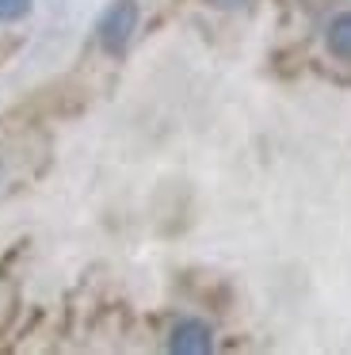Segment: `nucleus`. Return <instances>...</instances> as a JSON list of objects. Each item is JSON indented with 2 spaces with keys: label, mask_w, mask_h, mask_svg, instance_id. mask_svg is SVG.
Returning a JSON list of instances; mask_svg holds the SVG:
<instances>
[{
  "label": "nucleus",
  "mask_w": 351,
  "mask_h": 355,
  "mask_svg": "<svg viewBox=\"0 0 351 355\" xmlns=\"http://www.w3.org/2000/svg\"><path fill=\"white\" fill-rule=\"evenodd\" d=\"M134 27H137V4L134 0H114L99 19V46L107 54H122L126 42L134 39Z\"/></svg>",
  "instance_id": "f257e3e1"
},
{
  "label": "nucleus",
  "mask_w": 351,
  "mask_h": 355,
  "mask_svg": "<svg viewBox=\"0 0 351 355\" xmlns=\"http://www.w3.org/2000/svg\"><path fill=\"white\" fill-rule=\"evenodd\" d=\"M210 329H206L203 321H195V317H187V321H180L172 329V340H168V347L172 352H180V355H203V352H210Z\"/></svg>",
  "instance_id": "f03ea898"
},
{
  "label": "nucleus",
  "mask_w": 351,
  "mask_h": 355,
  "mask_svg": "<svg viewBox=\"0 0 351 355\" xmlns=\"http://www.w3.org/2000/svg\"><path fill=\"white\" fill-rule=\"evenodd\" d=\"M325 42H328V50H332L336 58L351 62V12H343V16H336L332 24H328Z\"/></svg>",
  "instance_id": "7ed1b4c3"
},
{
  "label": "nucleus",
  "mask_w": 351,
  "mask_h": 355,
  "mask_svg": "<svg viewBox=\"0 0 351 355\" xmlns=\"http://www.w3.org/2000/svg\"><path fill=\"white\" fill-rule=\"evenodd\" d=\"M31 12V0H0V19L12 24V19H23Z\"/></svg>",
  "instance_id": "20e7f679"
}]
</instances>
